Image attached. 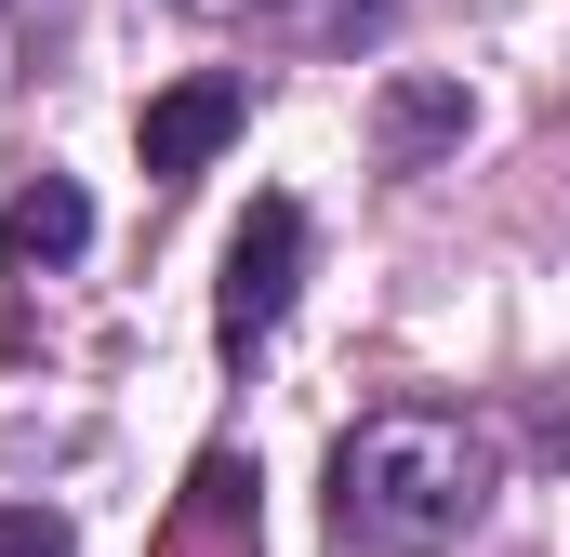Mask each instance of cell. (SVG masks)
Wrapping results in <instances>:
<instances>
[{
	"instance_id": "cell-1",
	"label": "cell",
	"mask_w": 570,
	"mask_h": 557,
	"mask_svg": "<svg viewBox=\"0 0 570 557\" xmlns=\"http://www.w3.org/2000/svg\"><path fill=\"white\" fill-rule=\"evenodd\" d=\"M491 505V438L464 412H372L332 451V545L358 557H438Z\"/></svg>"
},
{
	"instance_id": "cell-3",
	"label": "cell",
	"mask_w": 570,
	"mask_h": 557,
	"mask_svg": "<svg viewBox=\"0 0 570 557\" xmlns=\"http://www.w3.org/2000/svg\"><path fill=\"white\" fill-rule=\"evenodd\" d=\"M239 120H253V94H239L226 67H199V80L146 94V134H134V146H146V173H159V186H186V173H213V159H226Z\"/></svg>"
},
{
	"instance_id": "cell-2",
	"label": "cell",
	"mask_w": 570,
	"mask_h": 557,
	"mask_svg": "<svg viewBox=\"0 0 570 557\" xmlns=\"http://www.w3.org/2000/svg\"><path fill=\"white\" fill-rule=\"evenodd\" d=\"M292 292H305V199H253V226L226 240V292H213V332L253 359L266 332L292 319Z\"/></svg>"
},
{
	"instance_id": "cell-5",
	"label": "cell",
	"mask_w": 570,
	"mask_h": 557,
	"mask_svg": "<svg viewBox=\"0 0 570 557\" xmlns=\"http://www.w3.org/2000/svg\"><path fill=\"white\" fill-rule=\"evenodd\" d=\"M372 134H385V159H438V146L464 134V94L451 80H385V120Z\"/></svg>"
},
{
	"instance_id": "cell-4",
	"label": "cell",
	"mask_w": 570,
	"mask_h": 557,
	"mask_svg": "<svg viewBox=\"0 0 570 557\" xmlns=\"http://www.w3.org/2000/svg\"><path fill=\"white\" fill-rule=\"evenodd\" d=\"M80 240H94V199H80V186H67V173H27V186H13V199H0V266H13V278H40V266H67V253H80Z\"/></svg>"
},
{
	"instance_id": "cell-6",
	"label": "cell",
	"mask_w": 570,
	"mask_h": 557,
	"mask_svg": "<svg viewBox=\"0 0 570 557\" xmlns=\"http://www.w3.org/2000/svg\"><path fill=\"white\" fill-rule=\"evenodd\" d=\"M0 557H80V531L53 505H0Z\"/></svg>"
}]
</instances>
